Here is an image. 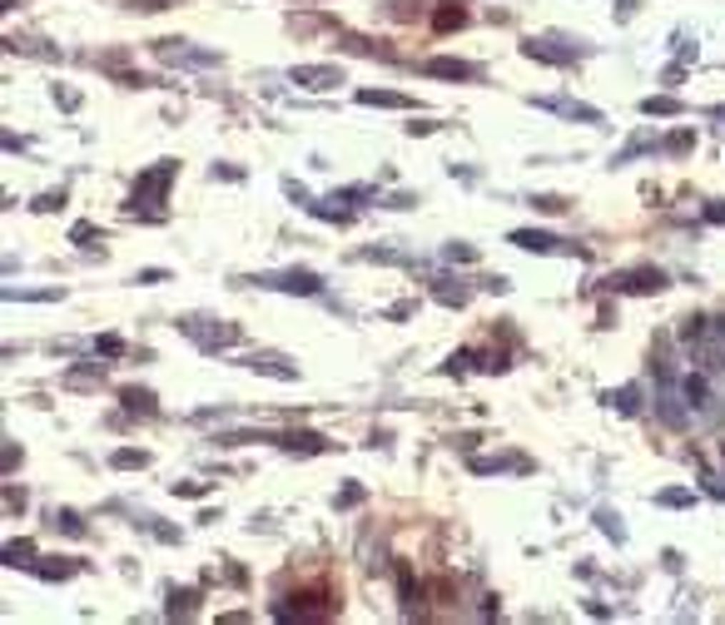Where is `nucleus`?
I'll list each match as a JSON object with an SVG mask.
<instances>
[{
    "label": "nucleus",
    "instance_id": "obj_1",
    "mask_svg": "<svg viewBox=\"0 0 725 625\" xmlns=\"http://www.w3.org/2000/svg\"><path fill=\"white\" fill-rule=\"evenodd\" d=\"M169 179H174V164H169V159H164V164H154L149 174H139L129 208H134V204H159V199H164V189H169Z\"/></svg>",
    "mask_w": 725,
    "mask_h": 625
},
{
    "label": "nucleus",
    "instance_id": "obj_2",
    "mask_svg": "<svg viewBox=\"0 0 725 625\" xmlns=\"http://www.w3.org/2000/svg\"><path fill=\"white\" fill-rule=\"evenodd\" d=\"M154 55L164 65H219V50H189V40H159Z\"/></svg>",
    "mask_w": 725,
    "mask_h": 625
},
{
    "label": "nucleus",
    "instance_id": "obj_3",
    "mask_svg": "<svg viewBox=\"0 0 725 625\" xmlns=\"http://www.w3.org/2000/svg\"><path fill=\"white\" fill-rule=\"evenodd\" d=\"M289 80L304 85V90H333V85H343V70L338 65H294Z\"/></svg>",
    "mask_w": 725,
    "mask_h": 625
},
{
    "label": "nucleus",
    "instance_id": "obj_4",
    "mask_svg": "<svg viewBox=\"0 0 725 625\" xmlns=\"http://www.w3.org/2000/svg\"><path fill=\"white\" fill-rule=\"evenodd\" d=\"M254 283H264V288H284V293H318V278H313L309 268H289V273H264V278H254Z\"/></svg>",
    "mask_w": 725,
    "mask_h": 625
},
{
    "label": "nucleus",
    "instance_id": "obj_5",
    "mask_svg": "<svg viewBox=\"0 0 725 625\" xmlns=\"http://www.w3.org/2000/svg\"><path fill=\"white\" fill-rule=\"evenodd\" d=\"M536 109H551V114L581 119V124H601V109L596 104H581V100H536Z\"/></svg>",
    "mask_w": 725,
    "mask_h": 625
},
{
    "label": "nucleus",
    "instance_id": "obj_6",
    "mask_svg": "<svg viewBox=\"0 0 725 625\" xmlns=\"http://www.w3.org/2000/svg\"><path fill=\"white\" fill-rule=\"evenodd\" d=\"M244 367H254V372H264V377H279V382H294V377H299V367H294L289 357H274V352L244 357Z\"/></svg>",
    "mask_w": 725,
    "mask_h": 625
},
{
    "label": "nucleus",
    "instance_id": "obj_7",
    "mask_svg": "<svg viewBox=\"0 0 725 625\" xmlns=\"http://www.w3.org/2000/svg\"><path fill=\"white\" fill-rule=\"evenodd\" d=\"M427 75H437V80H477V65H467V60H447V55H437V60H427Z\"/></svg>",
    "mask_w": 725,
    "mask_h": 625
},
{
    "label": "nucleus",
    "instance_id": "obj_8",
    "mask_svg": "<svg viewBox=\"0 0 725 625\" xmlns=\"http://www.w3.org/2000/svg\"><path fill=\"white\" fill-rule=\"evenodd\" d=\"M621 288H631V293H661L666 288V273L661 268H631L621 278Z\"/></svg>",
    "mask_w": 725,
    "mask_h": 625
},
{
    "label": "nucleus",
    "instance_id": "obj_9",
    "mask_svg": "<svg viewBox=\"0 0 725 625\" xmlns=\"http://www.w3.org/2000/svg\"><path fill=\"white\" fill-rule=\"evenodd\" d=\"M521 55H526V60H546V65H566L576 50H556L551 40H526V45H521Z\"/></svg>",
    "mask_w": 725,
    "mask_h": 625
},
{
    "label": "nucleus",
    "instance_id": "obj_10",
    "mask_svg": "<svg viewBox=\"0 0 725 625\" xmlns=\"http://www.w3.org/2000/svg\"><path fill=\"white\" fill-rule=\"evenodd\" d=\"M512 243H517V248H526V253H556V248H561V238L536 233V228H521V233H512Z\"/></svg>",
    "mask_w": 725,
    "mask_h": 625
},
{
    "label": "nucleus",
    "instance_id": "obj_11",
    "mask_svg": "<svg viewBox=\"0 0 725 625\" xmlns=\"http://www.w3.org/2000/svg\"><path fill=\"white\" fill-rule=\"evenodd\" d=\"M279 447H284V452H323L328 442L313 437V432H289V437H279Z\"/></svg>",
    "mask_w": 725,
    "mask_h": 625
},
{
    "label": "nucleus",
    "instance_id": "obj_12",
    "mask_svg": "<svg viewBox=\"0 0 725 625\" xmlns=\"http://www.w3.org/2000/svg\"><path fill=\"white\" fill-rule=\"evenodd\" d=\"M358 104H383V109H408V95H393V90H358Z\"/></svg>",
    "mask_w": 725,
    "mask_h": 625
},
{
    "label": "nucleus",
    "instance_id": "obj_13",
    "mask_svg": "<svg viewBox=\"0 0 725 625\" xmlns=\"http://www.w3.org/2000/svg\"><path fill=\"white\" fill-rule=\"evenodd\" d=\"M199 342H204V347H229V342H239V327H234V322H224V327H214V332H204Z\"/></svg>",
    "mask_w": 725,
    "mask_h": 625
},
{
    "label": "nucleus",
    "instance_id": "obj_14",
    "mask_svg": "<svg viewBox=\"0 0 725 625\" xmlns=\"http://www.w3.org/2000/svg\"><path fill=\"white\" fill-rule=\"evenodd\" d=\"M124 407H129V412H154V397H149L144 387H124Z\"/></svg>",
    "mask_w": 725,
    "mask_h": 625
},
{
    "label": "nucleus",
    "instance_id": "obj_15",
    "mask_svg": "<svg viewBox=\"0 0 725 625\" xmlns=\"http://www.w3.org/2000/svg\"><path fill=\"white\" fill-rule=\"evenodd\" d=\"M641 109H646V114H681V100H671V95H656V100H641Z\"/></svg>",
    "mask_w": 725,
    "mask_h": 625
},
{
    "label": "nucleus",
    "instance_id": "obj_16",
    "mask_svg": "<svg viewBox=\"0 0 725 625\" xmlns=\"http://www.w3.org/2000/svg\"><path fill=\"white\" fill-rule=\"evenodd\" d=\"M30 556H35V546H30V541H10V546H5V561H10V566H15V561H20V566H30Z\"/></svg>",
    "mask_w": 725,
    "mask_h": 625
},
{
    "label": "nucleus",
    "instance_id": "obj_17",
    "mask_svg": "<svg viewBox=\"0 0 725 625\" xmlns=\"http://www.w3.org/2000/svg\"><path fill=\"white\" fill-rule=\"evenodd\" d=\"M681 337H686V342H701V337H706V317H686V322H681Z\"/></svg>",
    "mask_w": 725,
    "mask_h": 625
},
{
    "label": "nucleus",
    "instance_id": "obj_18",
    "mask_svg": "<svg viewBox=\"0 0 725 625\" xmlns=\"http://www.w3.org/2000/svg\"><path fill=\"white\" fill-rule=\"evenodd\" d=\"M144 462H149V452H129V447L114 452V467H144Z\"/></svg>",
    "mask_w": 725,
    "mask_h": 625
},
{
    "label": "nucleus",
    "instance_id": "obj_19",
    "mask_svg": "<svg viewBox=\"0 0 725 625\" xmlns=\"http://www.w3.org/2000/svg\"><path fill=\"white\" fill-rule=\"evenodd\" d=\"M95 347H100L104 357H119V352H124V337H114V332H104V337H100V342H95Z\"/></svg>",
    "mask_w": 725,
    "mask_h": 625
},
{
    "label": "nucleus",
    "instance_id": "obj_20",
    "mask_svg": "<svg viewBox=\"0 0 725 625\" xmlns=\"http://www.w3.org/2000/svg\"><path fill=\"white\" fill-rule=\"evenodd\" d=\"M462 20H467L462 10H437V30H457Z\"/></svg>",
    "mask_w": 725,
    "mask_h": 625
},
{
    "label": "nucleus",
    "instance_id": "obj_21",
    "mask_svg": "<svg viewBox=\"0 0 725 625\" xmlns=\"http://www.w3.org/2000/svg\"><path fill=\"white\" fill-rule=\"evenodd\" d=\"M656 502H661V507H691L696 497H691V492H661Z\"/></svg>",
    "mask_w": 725,
    "mask_h": 625
},
{
    "label": "nucleus",
    "instance_id": "obj_22",
    "mask_svg": "<svg viewBox=\"0 0 725 625\" xmlns=\"http://www.w3.org/2000/svg\"><path fill=\"white\" fill-rule=\"evenodd\" d=\"M616 407H621V412H636V387H621V392H616Z\"/></svg>",
    "mask_w": 725,
    "mask_h": 625
},
{
    "label": "nucleus",
    "instance_id": "obj_23",
    "mask_svg": "<svg viewBox=\"0 0 725 625\" xmlns=\"http://www.w3.org/2000/svg\"><path fill=\"white\" fill-rule=\"evenodd\" d=\"M531 204L541 208V213H561V208H566L561 199H551V194H541V199H531Z\"/></svg>",
    "mask_w": 725,
    "mask_h": 625
},
{
    "label": "nucleus",
    "instance_id": "obj_24",
    "mask_svg": "<svg viewBox=\"0 0 725 625\" xmlns=\"http://www.w3.org/2000/svg\"><path fill=\"white\" fill-rule=\"evenodd\" d=\"M447 258H457V263H472V258H477V253H472V248H467V243H452V248H447Z\"/></svg>",
    "mask_w": 725,
    "mask_h": 625
},
{
    "label": "nucleus",
    "instance_id": "obj_25",
    "mask_svg": "<svg viewBox=\"0 0 725 625\" xmlns=\"http://www.w3.org/2000/svg\"><path fill=\"white\" fill-rule=\"evenodd\" d=\"M353 502H363V487H343L338 492V507H353Z\"/></svg>",
    "mask_w": 725,
    "mask_h": 625
},
{
    "label": "nucleus",
    "instance_id": "obj_26",
    "mask_svg": "<svg viewBox=\"0 0 725 625\" xmlns=\"http://www.w3.org/2000/svg\"><path fill=\"white\" fill-rule=\"evenodd\" d=\"M174 492H179V497H204V482H179Z\"/></svg>",
    "mask_w": 725,
    "mask_h": 625
},
{
    "label": "nucleus",
    "instance_id": "obj_27",
    "mask_svg": "<svg viewBox=\"0 0 725 625\" xmlns=\"http://www.w3.org/2000/svg\"><path fill=\"white\" fill-rule=\"evenodd\" d=\"M70 238H75V243H85V238H95V228H90V223H75V228H70Z\"/></svg>",
    "mask_w": 725,
    "mask_h": 625
},
{
    "label": "nucleus",
    "instance_id": "obj_28",
    "mask_svg": "<svg viewBox=\"0 0 725 625\" xmlns=\"http://www.w3.org/2000/svg\"><path fill=\"white\" fill-rule=\"evenodd\" d=\"M706 218H716V223H725V208L716 204V208H706Z\"/></svg>",
    "mask_w": 725,
    "mask_h": 625
}]
</instances>
